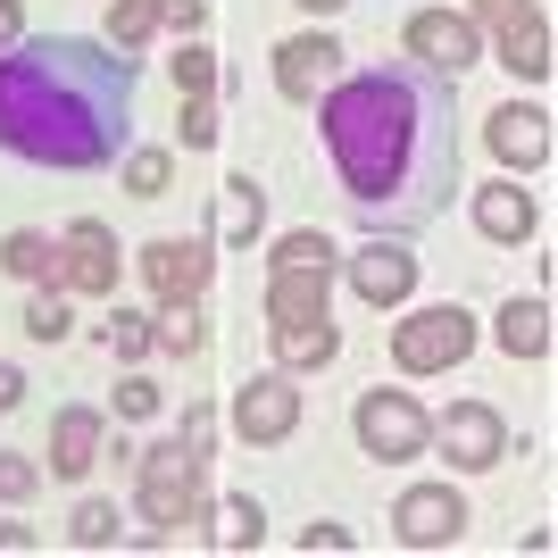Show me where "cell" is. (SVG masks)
Returning <instances> with one entry per match:
<instances>
[{"instance_id": "obj_18", "label": "cell", "mask_w": 558, "mask_h": 558, "mask_svg": "<svg viewBox=\"0 0 558 558\" xmlns=\"http://www.w3.org/2000/svg\"><path fill=\"white\" fill-rule=\"evenodd\" d=\"M333 317V267H267V326Z\"/></svg>"}, {"instance_id": "obj_30", "label": "cell", "mask_w": 558, "mask_h": 558, "mask_svg": "<svg viewBox=\"0 0 558 558\" xmlns=\"http://www.w3.org/2000/svg\"><path fill=\"white\" fill-rule=\"evenodd\" d=\"M150 34H159V0H109V34H100L109 50H125V59H134Z\"/></svg>"}, {"instance_id": "obj_25", "label": "cell", "mask_w": 558, "mask_h": 558, "mask_svg": "<svg viewBox=\"0 0 558 558\" xmlns=\"http://www.w3.org/2000/svg\"><path fill=\"white\" fill-rule=\"evenodd\" d=\"M201 342H209L201 301H167L159 317H150V350H167V359H201Z\"/></svg>"}, {"instance_id": "obj_40", "label": "cell", "mask_w": 558, "mask_h": 558, "mask_svg": "<svg viewBox=\"0 0 558 558\" xmlns=\"http://www.w3.org/2000/svg\"><path fill=\"white\" fill-rule=\"evenodd\" d=\"M17 400H25V375L9 367V359H0V409H17Z\"/></svg>"}, {"instance_id": "obj_14", "label": "cell", "mask_w": 558, "mask_h": 558, "mask_svg": "<svg viewBox=\"0 0 558 558\" xmlns=\"http://www.w3.org/2000/svg\"><path fill=\"white\" fill-rule=\"evenodd\" d=\"M117 276H125L117 233L100 226V217H75V226L59 233V283H68V292H84V301H109Z\"/></svg>"}, {"instance_id": "obj_10", "label": "cell", "mask_w": 558, "mask_h": 558, "mask_svg": "<svg viewBox=\"0 0 558 558\" xmlns=\"http://www.w3.org/2000/svg\"><path fill=\"white\" fill-rule=\"evenodd\" d=\"M466 525H475V517H466L459 484H409L392 500V542H409V550H450Z\"/></svg>"}, {"instance_id": "obj_35", "label": "cell", "mask_w": 558, "mask_h": 558, "mask_svg": "<svg viewBox=\"0 0 558 558\" xmlns=\"http://www.w3.org/2000/svg\"><path fill=\"white\" fill-rule=\"evenodd\" d=\"M217 425H226V417H217V400H192L175 434H184V442H201V450H217Z\"/></svg>"}, {"instance_id": "obj_17", "label": "cell", "mask_w": 558, "mask_h": 558, "mask_svg": "<svg viewBox=\"0 0 558 558\" xmlns=\"http://www.w3.org/2000/svg\"><path fill=\"white\" fill-rule=\"evenodd\" d=\"M100 459H109V417H100V409H84V400H68V409L50 417V459H43V475L84 484Z\"/></svg>"}, {"instance_id": "obj_19", "label": "cell", "mask_w": 558, "mask_h": 558, "mask_svg": "<svg viewBox=\"0 0 558 558\" xmlns=\"http://www.w3.org/2000/svg\"><path fill=\"white\" fill-rule=\"evenodd\" d=\"M492 342L509 350V359H550V342H558V333H550V301H542V292H534V301H525V292H517V301H500Z\"/></svg>"}, {"instance_id": "obj_41", "label": "cell", "mask_w": 558, "mask_h": 558, "mask_svg": "<svg viewBox=\"0 0 558 558\" xmlns=\"http://www.w3.org/2000/svg\"><path fill=\"white\" fill-rule=\"evenodd\" d=\"M301 9L308 17H333V9H350V0H301Z\"/></svg>"}, {"instance_id": "obj_23", "label": "cell", "mask_w": 558, "mask_h": 558, "mask_svg": "<svg viewBox=\"0 0 558 558\" xmlns=\"http://www.w3.org/2000/svg\"><path fill=\"white\" fill-rule=\"evenodd\" d=\"M125 192H134V201H167V184H175V150H167V142H125Z\"/></svg>"}, {"instance_id": "obj_16", "label": "cell", "mask_w": 558, "mask_h": 558, "mask_svg": "<svg viewBox=\"0 0 558 558\" xmlns=\"http://www.w3.org/2000/svg\"><path fill=\"white\" fill-rule=\"evenodd\" d=\"M466 217H475V233H484V242H500V251H517V242H534V233H542V201L517 184V175L475 184V192H466Z\"/></svg>"}, {"instance_id": "obj_39", "label": "cell", "mask_w": 558, "mask_h": 558, "mask_svg": "<svg viewBox=\"0 0 558 558\" xmlns=\"http://www.w3.org/2000/svg\"><path fill=\"white\" fill-rule=\"evenodd\" d=\"M17 34H25V9H17V0H0V50L17 43Z\"/></svg>"}, {"instance_id": "obj_4", "label": "cell", "mask_w": 558, "mask_h": 558, "mask_svg": "<svg viewBox=\"0 0 558 558\" xmlns=\"http://www.w3.org/2000/svg\"><path fill=\"white\" fill-rule=\"evenodd\" d=\"M466 17H475V34L492 43V59H500L517 84H550L558 50H550V17H542V0H475Z\"/></svg>"}, {"instance_id": "obj_2", "label": "cell", "mask_w": 558, "mask_h": 558, "mask_svg": "<svg viewBox=\"0 0 558 558\" xmlns=\"http://www.w3.org/2000/svg\"><path fill=\"white\" fill-rule=\"evenodd\" d=\"M134 142V59L100 34H17L0 50V150L59 175H100Z\"/></svg>"}, {"instance_id": "obj_1", "label": "cell", "mask_w": 558, "mask_h": 558, "mask_svg": "<svg viewBox=\"0 0 558 558\" xmlns=\"http://www.w3.org/2000/svg\"><path fill=\"white\" fill-rule=\"evenodd\" d=\"M317 134L367 233H425L459 201V93L417 59L333 75Z\"/></svg>"}, {"instance_id": "obj_11", "label": "cell", "mask_w": 558, "mask_h": 558, "mask_svg": "<svg viewBox=\"0 0 558 558\" xmlns=\"http://www.w3.org/2000/svg\"><path fill=\"white\" fill-rule=\"evenodd\" d=\"M400 50H409L417 68H434V75H466L484 59V34H475L466 9H417V17L400 25Z\"/></svg>"}, {"instance_id": "obj_5", "label": "cell", "mask_w": 558, "mask_h": 558, "mask_svg": "<svg viewBox=\"0 0 558 558\" xmlns=\"http://www.w3.org/2000/svg\"><path fill=\"white\" fill-rule=\"evenodd\" d=\"M466 350H475V317L459 301H425L392 326V367L400 375H450V367H466Z\"/></svg>"}, {"instance_id": "obj_20", "label": "cell", "mask_w": 558, "mask_h": 558, "mask_svg": "<svg viewBox=\"0 0 558 558\" xmlns=\"http://www.w3.org/2000/svg\"><path fill=\"white\" fill-rule=\"evenodd\" d=\"M342 359V326L333 317H308V326H276V367L283 375H317Z\"/></svg>"}, {"instance_id": "obj_29", "label": "cell", "mask_w": 558, "mask_h": 558, "mask_svg": "<svg viewBox=\"0 0 558 558\" xmlns=\"http://www.w3.org/2000/svg\"><path fill=\"white\" fill-rule=\"evenodd\" d=\"M267 267H342V242H333V233H317V226H292V233H276Z\"/></svg>"}, {"instance_id": "obj_37", "label": "cell", "mask_w": 558, "mask_h": 558, "mask_svg": "<svg viewBox=\"0 0 558 558\" xmlns=\"http://www.w3.org/2000/svg\"><path fill=\"white\" fill-rule=\"evenodd\" d=\"M301 550H308V558H326V550L342 558V550H359V542H350L342 525H333V517H326V525H308V534H301Z\"/></svg>"}, {"instance_id": "obj_15", "label": "cell", "mask_w": 558, "mask_h": 558, "mask_svg": "<svg viewBox=\"0 0 558 558\" xmlns=\"http://www.w3.org/2000/svg\"><path fill=\"white\" fill-rule=\"evenodd\" d=\"M484 150L509 175H542L550 167V109L542 100H500V109L484 117Z\"/></svg>"}, {"instance_id": "obj_7", "label": "cell", "mask_w": 558, "mask_h": 558, "mask_svg": "<svg viewBox=\"0 0 558 558\" xmlns=\"http://www.w3.org/2000/svg\"><path fill=\"white\" fill-rule=\"evenodd\" d=\"M226 425H233V442H251V450L292 442V434H301V375L267 367V375H251V384H233Z\"/></svg>"}, {"instance_id": "obj_6", "label": "cell", "mask_w": 558, "mask_h": 558, "mask_svg": "<svg viewBox=\"0 0 558 558\" xmlns=\"http://www.w3.org/2000/svg\"><path fill=\"white\" fill-rule=\"evenodd\" d=\"M350 434H359V450L384 459V466L434 450V417L417 409V392H392V384H375V392L350 400Z\"/></svg>"}, {"instance_id": "obj_27", "label": "cell", "mask_w": 558, "mask_h": 558, "mask_svg": "<svg viewBox=\"0 0 558 558\" xmlns=\"http://www.w3.org/2000/svg\"><path fill=\"white\" fill-rule=\"evenodd\" d=\"M68 542L75 550H117V542H125V509H117V500H75Z\"/></svg>"}, {"instance_id": "obj_38", "label": "cell", "mask_w": 558, "mask_h": 558, "mask_svg": "<svg viewBox=\"0 0 558 558\" xmlns=\"http://www.w3.org/2000/svg\"><path fill=\"white\" fill-rule=\"evenodd\" d=\"M0 550L25 558V550H43V534H34V525H0Z\"/></svg>"}, {"instance_id": "obj_3", "label": "cell", "mask_w": 558, "mask_h": 558, "mask_svg": "<svg viewBox=\"0 0 558 558\" xmlns=\"http://www.w3.org/2000/svg\"><path fill=\"white\" fill-rule=\"evenodd\" d=\"M134 517L150 525V542H167L175 525H201L209 517V450L201 442H150L134 466Z\"/></svg>"}, {"instance_id": "obj_28", "label": "cell", "mask_w": 558, "mask_h": 558, "mask_svg": "<svg viewBox=\"0 0 558 558\" xmlns=\"http://www.w3.org/2000/svg\"><path fill=\"white\" fill-rule=\"evenodd\" d=\"M226 117H217V93H175V150H217Z\"/></svg>"}, {"instance_id": "obj_12", "label": "cell", "mask_w": 558, "mask_h": 558, "mask_svg": "<svg viewBox=\"0 0 558 558\" xmlns=\"http://www.w3.org/2000/svg\"><path fill=\"white\" fill-rule=\"evenodd\" d=\"M142 283H150V301H201L209 292V276H217V258H209V242L201 233H159V242H142Z\"/></svg>"}, {"instance_id": "obj_9", "label": "cell", "mask_w": 558, "mask_h": 558, "mask_svg": "<svg viewBox=\"0 0 558 558\" xmlns=\"http://www.w3.org/2000/svg\"><path fill=\"white\" fill-rule=\"evenodd\" d=\"M434 450H442L459 475H492V466L509 459V425L492 400H450L442 417H434Z\"/></svg>"}, {"instance_id": "obj_26", "label": "cell", "mask_w": 558, "mask_h": 558, "mask_svg": "<svg viewBox=\"0 0 558 558\" xmlns=\"http://www.w3.org/2000/svg\"><path fill=\"white\" fill-rule=\"evenodd\" d=\"M34 342H68L75 333V308H68V283H34L25 292V317H17Z\"/></svg>"}, {"instance_id": "obj_34", "label": "cell", "mask_w": 558, "mask_h": 558, "mask_svg": "<svg viewBox=\"0 0 558 558\" xmlns=\"http://www.w3.org/2000/svg\"><path fill=\"white\" fill-rule=\"evenodd\" d=\"M34 492H43V459H25V450H0V500H9V509H25Z\"/></svg>"}, {"instance_id": "obj_8", "label": "cell", "mask_w": 558, "mask_h": 558, "mask_svg": "<svg viewBox=\"0 0 558 558\" xmlns=\"http://www.w3.org/2000/svg\"><path fill=\"white\" fill-rule=\"evenodd\" d=\"M342 276L367 308H409V292H417V251H409V233H367L359 251H342Z\"/></svg>"}, {"instance_id": "obj_21", "label": "cell", "mask_w": 558, "mask_h": 558, "mask_svg": "<svg viewBox=\"0 0 558 558\" xmlns=\"http://www.w3.org/2000/svg\"><path fill=\"white\" fill-rule=\"evenodd\" d=\"M258 226H267V192H258V175H226L217 184V242H258Z\"/></svg>"}, {"instance_id": "obj_33", "label": "cell", "mask_w": 558, "mask_h": 558, "mask_svg": "<svg viewBox=\"0 0 558 558\" xmlns=\"http://www.w3.org/2000/svg\"><path fill=\"white\" fill-rule=\"evenodd\" d=\"M109 350H117V367L150 359V308H117L109 317Z\"/></svg>"}, {"instance_id": "obj_13", "label": "cell", "mask_w": 558, "mask_h": 558, "mask_svg": "<svg viewBox=\"0 0 558 558\" xmlns=\"http://www.w3.org/2000/svg\"><path fill=\"white\" fill-rule=\"evenodd\" d=\"M333 75H342V43H333V25H301V34H283L276 43V93L292 109H317Z\"/></svg>"}, {"instance_id": "obj_36", "label": "cell", "mask_w": 558, "mask_h": 558, "mask_svg": "<svg viewBox=\"0 0 558 558\" xmlns=\"http://www.w3.org/2000/svg\"><path fill=\"white\" fill-rule=\"evenodd\" d=\"M159 25H175V34H209V0H159Z\"/></svg>"}, {"instance_id": "obj_32", "label": "cell", "mask_w": 558, "mask_h": 558, "mask_svg": "<svg viewBox=\"0 0 558 558\" xmlns=\"http://www.w3.org/2000/svg\"><path fill=\"white\" fill-rule=\"evenodd\" d=\"M109 409H117L125 425H142V417H159V409H167V392L150 384V375H134V367H125V375H117V392H109Z\"/></svg>"}, {"instance_id": "obj_22", "label": "cell", "mask_w": 558, "mask_h": 558, "mask_svg": "<svg viewBox=\"0 0 558 558\" xmlns=\"http://www.w3.org/2000/svg\"><path fill=\"white\" fill-rule=\"evenodd\" d=\"M0 267L34 292V283H59V233H43V226H17L9 242H0Z\"/></svg>"}, {"instance_id": "obj_24", "label": "cell", "mask_w": 558, "mask_h": 558, "mask_svg": "<svg viewBox=\"0 0 558 558\" xmlns=\"http://www.w3.org/2000/svg\"><path fill=\"white\" fill-rule=\"evenodd\" d=\"M258 542H267V509H258L251 492H226V500H217V550L251 558Z\"/></svg>"}, {"instance_id": "obj_31", "label": "cell", "mask_w": 558, "mask_h": 558, "mask_svg": "<svg viewBox=\"0 0 558 558\" xmlns=\"http://www.w3.org/2000/svg\"><path fill=\"white\" fill-rule=\"evenodd\" d=\"M167 75H175V93H217V50L201 34H184V50L167 59Z\"/></svg>"}]
</instances>
